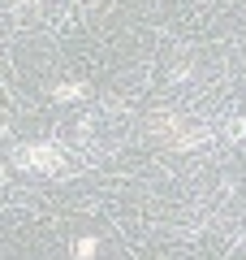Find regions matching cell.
<instances>
[{"instance_id":"cell-1","label":"cell","mask_w":246,"mask_h":260,"mask_svg":"<svg viewBox=\"0 0 246 260\" xmlns=\"http://www.w3.org/2000/svg\"><path fill=\"white\" fill-rule=\"evenodd\" d=\"M91 251H95V239H82V243H78V260H87Z\"/></svg>"}]
</instances>
